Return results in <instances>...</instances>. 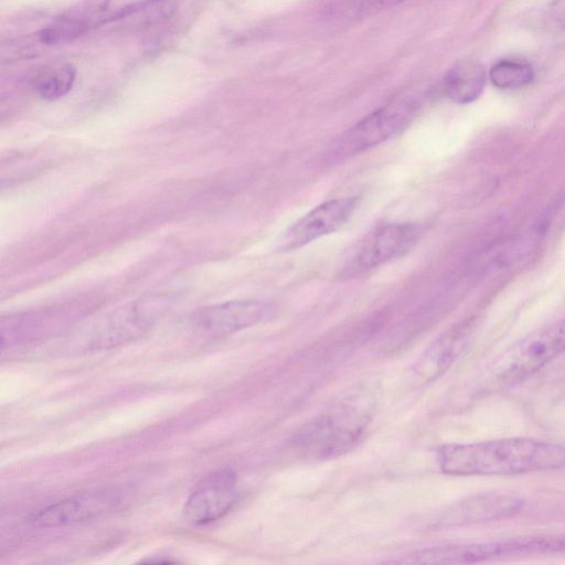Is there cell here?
<instances>
[{"instance_id": "cell-12", "label": "cell", "mask_w": 565, "mask_h": 565, "mask_svg": "<svg viewBox=\"0 0 565 565\" xmlns=\"http://www.w3.org/2000/svg\"><path fill=\"white\" fill-rule=\"evenodd\" d=\"M469 337L468 324L458 326L439 339L426 350L416 364V373L431 380L443 373L457 358L466 345Z\"/></svg>"}, {"instance_id": "cell-4", "label": "cell", "mask_w": 565, "mask_h": 565, "mask_svg": "<svg viewBox=\"0 0 565 565\" xmlns=\"http://www.w3.org/2000/svg\"><path fill=\"white\" fill-rule=\"evenodd\" d=\"M424 228L416 223L380 225L355 243L340 269L343 278H354L408 254L419 242Z\"/></svg>"}, {"instance_id": "cell-7", "label": "cell", "mask_w": 565, "mask_h": 565, "mask_svg": "<svg viewBox=\"0 0 565 565\" xmlns=\"http://www.w3.org/2000/svg\"><path fill=\"white\" fill-rule=\"evenodd\" d=\"M127 491L102 488L78 493L43 508L29 518L36 529H49L93 520L120 510L127 502Z\"/></svg>"}, {"instance_id": "cell-9", "label": "cell", "mask_w": 565, "mask_h": 565, "mask_svg": "<svg viewBox=\"0 0 565 565\" xmlns=\"http://www.w3.org/2000/svg\"><path fill=\"white\" fill-rule=\"evenodd\" d=\"M237 498V478L230 469H218L203 477L184 502L186 522L203 525L226 514Z\"/></svg>"}, {"instance_id": "cell-6", "label": "cell", "mask_w": 565, "mask_h": 565, "mask_svg": "<svg viewBox=\"0 0 565 565\" xmlns=\"http://www.w3.org/2000/svg\"><path fill=\"white\" fill-rule=\"evenodd\" d=\"M169 305L164 297L150 296L121 307L95 327L87 347L109 349L140 337L160 319Z\"/></svg>"}, {"instance_id": "cell-3", "label": "cell", "mask_w": 565, "mask_h": 565, "mask_svg": "<svg viewBox=\"0 0 565 565\" xmlns=\"http://www.w3.org/2000/svg\"><path fill=\"white\" fill-rule=\"evenodd\" d=\"M416 109L412 98L382 106L341 134L329 148V159L342 161L385 142L409 125Z\"/></svg>"}, {"instance_id": "cell-15", "label": "cell", "mask_w": 565, "mask_h": 565, "mask_svg": "<svg viewBox=\"0 0 565 565\" xmlns=\"http://www.w3.org/2000/svg\"><path fill=\"white\" fill-rule=\"evenodd\" d=\"M76 78L72 64L58 63L44 67L32 81L34 92L43 99L54 100L66 95Z\"/></svg>"}, {"instance_id": "cell-2", "label": "cell", "mask_w": 565, "mask_h": 565, "mask_svg": "<svg viewBox=\"0 0 565 565\" xmlns=\"http://www.w3.org/2000/svg\"><path fill=\"white\" fill-rule=\"evenodd\" d=\"M374 396L359 390L312 417L292 436V448L312 459L333 458L351 449L371 423Z\"/></svg>"}, {"instance_id": "cell-11", "label": "cell", "mask_w": 565, "mask_h": 565, "mask_svg": "<svg viewBox=\"0 0 565 565\" xmlns=\"http://www.w3.org/2000/svg\"><path fill=\"white\" fill-rule=\"evenodd\" d=\"M523 507L520 498L510 494H479L449 507L441 515L446 525L483 523L507 519Z\"/></svg>"}, {"instance_id": "cell-1", "label": "cell", "mask_w": 565, "mask_h": 565, "mask_svg": "<svg viewBox=\"0 0 565 565\" xmlns=\"http://www.w3.org/2000/svg\"><path fill=\"white\" fill-rule=\"evenodd\" d=\"M440 469L454 476H512L565 468V446L533 438L450 444L437 451Z\"/></svg>"}, {"instance_id": "cell-14", "label": "cell", "mask_w": 565, "mask_h": 565, "mask_svg": "<svg viewBox=\"0 0 565 565\" xmlns=\"http://www.w3.org/2000/svg\"><path fill=\"white\" fill-rule=\"evenodd\" d=\"M495 558L565 554V534L520 536L493 542Z\"/></svg>"}, {"instance_id": "cell-5", "label": "cell", "mask_w": 565, "mask_h": 565, "mask_svg": "<svg viewBox=\"0 0 565 565\" xmlns=\"http://www.w3.org/2000/svg\"><path fill=\"white\" fill-rule=\"evenodd\" d=\"M565 352V317L532 332L498 363L495 382L510 386L526 380Z\"/></svg>"}, {"instance_id": "cell-16", "label": "cell", "mask_w": 565, "mask_h": 565, "mask_svg": "<svg viewBox=\"0 0 565 565\" xmlns=\"http://www.w3.org/2000/svg\"><path fill=\"white\" fill-rule=\"evenodd\" d=\"M405 0H335L327 10L328 18L351 21L388 9Z\"/></svg>"}, {"instance_id": "cell-13", "label": "cell", "mask_w": 565, "mask_h": 565, "mask_svg": "<svg viewBox=\"0 0 565 565\" xmlns=\"http://www.w3.org/2000/svg\"><path fill=\"white\" fill-rule=\"evenodd\" d=\"M484 85V68L473 60H463L456 63L445 76L446 93L458 104H468L476 100L483 92Z\"/></svg>"}, {"instance_id": "cell-8", "label": "cell", "mask_w": 565, "mask_h": 565, "mask_svg": "<svg viewBox=\"0 0 565 565\" xmlns=\"http://www.w3.org/2000/svg\"><path fill=\"white\" fill-rule=\"evenodd\" d=\"M359 202V196H348L320 203L286 230L279 238V249H298L337 232L352 217Z\"/></svg>"}, {"instance_id": "cell-17", "label": "cell", "mask_w": 565, "mask_h": 565, "mask_svg": "<svg viewBox=\"0 0 565 565\" xmlns=\"http://www.w3.org/2000/svg\"><path fill=\"white\" fill-rule=\"evenodd\" d=\"M534 73L529 64L503 60L497 62L489 72L492 84L501 89L520 88L532 82Z\"/></svg>"}, {"instance_id": "cell-10", "label": "cell", "mask_w": 565, "mask_h": 565, "mask_svg": "<svg viewBox=\"0 0 565 565\" xmlns=\"http://www.w3.org/2000/svg\"><path fill=\"white\" fill-rule=\"evenodd\" d=\"M273 313L271 305L254 299L232 300L195 311L192 324L211 335H225L266 320Z\"/></svg>"}]
</instances>
